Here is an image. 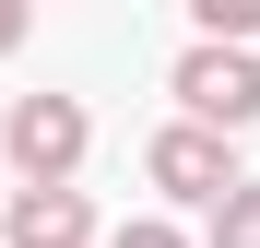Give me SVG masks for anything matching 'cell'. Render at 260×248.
Listing matches in <instances>:
<instances>
[{"label":"cell","instance_id":"4","mask_svg":"<svg viewBox=\"0 0 260 248\" xmlns=\"http://www.w3.org/2000/svg\"><path fill=\"white\" fill-rule=\"evenodd\" d=\"M0 236H12V248H83V236H95V201H83L71 178H24L12 213H0Z\"/></svg>","mask_w":260,"mask_h":248},{"label":"cell","instance_id":"8","mask_svg":"<svg viewBox=\"0 0 260 248\" xmlns=\"http://www.w3.org/2000/svg\"><path fill=\"white\" fill-rule=\"evenodd\" d=\"M24 12H36V0H0V59L24 48Z\"/></svg>","mask_w":260,"mask_h":248},{"label":"cell","instance_id":"1","mask_svg":"<svg viewBox=\"0 0 260 248\" xmlns=\"http://www.w3.org/2000/svg\"><path fill=\"white\" fill-rule=\"evenodd\" d=\"M178 107L201 118V130H248L260 118V59L237 48V36H201V48L178 59Z\"/></svg>","mask_w":260,"mask_h":248},{"label":"cell","instance_id":"3","mask_svg":"<svg viewBox=\"0 0 260 248\" xmlns=\"http://www.w3.org/2000/svg\"><path fill=\"white\" fill-rule=\"evenodd\" d=\"M83 142H95V118H83L71 95H24L12 118H0V154H12L24 178H71V165H83Z\"/></svg>","mask_w":260,"mask_h":248},{"label":"cell","instance_id":"2","mask_svg":"<svg viewBox=\"0 0 260 248\" xmlns=\"http://www.w3.org/2000/svg\"><path fill=\"white\" fill-rule=\"evenodd\" d=\"M142 178H154L166 201H225V189H237V130H201V118H178V130H154Z\"/></svg>","mask_w":260,"mask_h":248},{"label":"cell","instance_id":"6","mask_svg":"<svg viewBox=\"0 0 260 248\" xmlns=\"http://www.w3.org/2000/svg\"><path fill=\"white\" fill-rule=\"evenodd\" d=\"M189 24H201V36H237V48H248V36H260V0H189Z\"/></svg>","mask_w":260,"mask_h":248},{"label":"cell","instance_id":"5","mask_svg":"<svg viewBox=\"0 0 260 248\" xmlns=\"http://www.w3.org/2000/svg\"><path fill=\"white\" fill-rule=\"evenodd\" d=\"M213 248H260V178H237L213 201Z\"/></svg>","mask_w":260,"mask_h":248},{"label":"cell","instance_id":"7","mask_svg":"<svg viewBox=\"0 0 260 248\" xmlns=\"http://www.w3.org/2000/svg\"><path fill=\"white\" fill-rule=\"evenodd\" d=\"M107 248H189V236H178V225H154V213H142V225H118Z\"/></svg>","mask_w":260,"mask_h":248}]
</instances>
